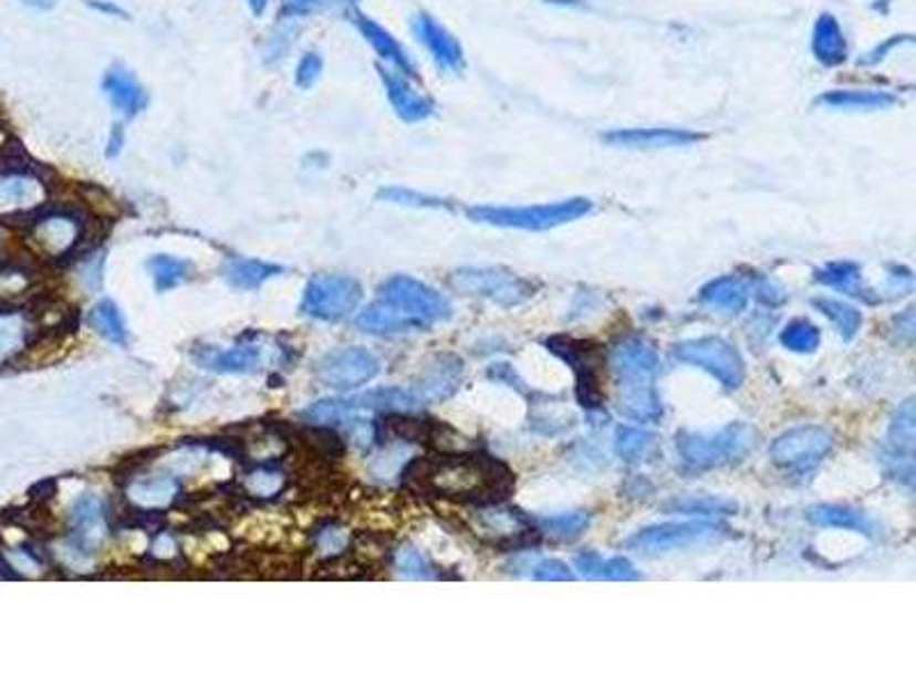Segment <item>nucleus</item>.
I'll return each instance as SVG.
<instances>
[{
  "mask_svg": "<svg viewBox=\"0 0 916 687\" xmlns=\"http://www.w3.org/2000/svg\"><path fill=\"white\" fill-rule=\"evenodd\" d=\"M530 575L539 582H571L575 580V573L569 569V564L560 560H539L534 562Z\"/></svg>",
  "mask_w": 916,
  "mask_h": 687,
  "instance_id": "obj_47",
  "label": "nucleus"
},
{
  "mask_svg": "<svg viewBox=\"0 0 916 687\" xmlns=\"http://www.w3.org/2000/svg\"><path fill=\"white\" fill-rule=\"evenodd\" d=\"M534 528L539 534L560 539V541H573L586 532L589 522H592V513L589 511H564V513H550V516H537L532 518Z\"/></svg>",
  "mask_w": 916,
  "mask_h": 687,
  "instance_id": "obj_34",
  "label": "nucleus"
},
{
  "mask_svg": "<svg viewBox=\"0 0 916 687\" xmlns=\"http://www.w3.org/2000/svg\"><path fill=\"white\" fill-rule=\"evenodd\" d=\"M898 104V96L885 90H832L815 100V106L832 111H885Z\"/></svg>",
  "mask_w": 916,
  "mask_h": 687,
  "instance_id": "obj_29",
  "label": "nucleus"
},
{
  "mask_svg": "<svg viewBox=\"0 0 916 687\" xmlns=\"http://www.w3.org/2000/svg\"><path fill=\"white\" fill-rule=\"evenodd\" d=\"M406 479L424 493L475 502L481 507L504 502L516 488V475L511 468L500 458L486 454L419 458L408 468Z\"/></svg>",
  "mask_w": 916,
  "mask_h": 687,
  "instance_id": "obj_1",
  "label": "nucleus"
},
{
  "mask_svg": "<svg viewBox=\"0 0 916 687\" xmlns=\"http://www.w3.org/2000/svg\"><path fill=\"white\" fill-rule=\"evenodd\" d=\"M10 562L14 564L17 571H23V573H38L40 571V564L35 562V558H30V552L14 550V552H10Z\"/></svg>",
  "mask_w": 916,
  "mask_h": 687,
  "instance_id": "obj_58",
  "label": "nucleus"
},
{
  "mask_svg": "<svg viewBox=\"0 0 916 687\" xmlns=\"http://www.w3.org/2000/svg\"><path fill=\"white\" fill-rule=\"evenodd\" d=\"M832 449L834 434L827 427L806 424V427H795L787 434H781L772 443L770 456L774 466H779L781 470L802 475L821 466Z\"/></svg>",
  "mask_w": 916,
  "mask_h": 687,
  "instance_id": "obj_11",
  "label": "nucleus"
},
{
  "mask_svg": "<svg viewBox=\"0 0 916 687\" xmlns=\"http://www.w3.org/2000/svg\"><path fill=\"white\" fill-rule=\"evenodd\" d=\"M806 520L815 528L825 530H845V532H857L864 537H875L877 525L875 520L847 504H815L806 511Z\"/></svg>",
  "mask_w": 916,
  "mask_h": 687,
  "instance_id": "obj_24",
  "label": "nucleus"
},
{
  "mask_svg": "<svg viewBox=\"0 0 916 687\" xmlns=\"http://www.w3.org/2000/svg\"><path fill=\"white\" fill-rule=\"evenodd\" d=\"M87 325L96 335L104 337L106 342H111L115 346H126L128 344V329L124 323L122 310L111 299L100 301L90 310Z\"/></svg>",
  "mask_w": 916,
  "mask_h": 687,
  "instance_id": "obj_33",
  "label": "nucleus"
},
{
  "mask_svg": "<svg viewBox=\"0 0 916 687\" xmlns=\"http://www.w3.org/2000/svg\"><path fill=\"white\" fill-rule=\"evenodd\" d=\"M914 399H907L898 406L889 421L887 447L882 464L892 479L912 488L914 486Z\"/></svg>",
  "mask_w": 916,
  "mask_h": 687,
  "instance_id": "obj_14",
  "label": "nucleus"
},
{
  "mask_svg": "<svg viewBox=\"0 0 916 687\" xmlns=\"http://www.w3.org/2000/svg\"><path fill=\"white\" fill-rule=\"evenodd\" d=\"M614 451L624 464H642L656 451V436L637 427H618L614 436Z\"/></svg>",
  "mask_w": 916,
  "mask_h": 687,
  "instance_id": "obj_38",
  "label": "nucleus"
},
{
  "mask_svg": "<svg viewBox=\"0 0 916 687\" xmlns=\"http://www.w3.org/2000/svg\"><path fill=\"white\" fill-rule=\"evenodd\" d=\"M357 0H282V14L287 19H301L333 8H355Z\"/></svg>",
  "mask_w": 916,
  "mask_h": 687,
  "instance_id": "obj_45",
  "label": "nucleus"
},
{
  "mask_svg": "<svg viewBox=\"0 0 916 687\" xmlns=\"http://www.w3.org/2000/svg\"><path fill=\"white\" fill-rule=\"evenodd\" d=\"M346 17L357 28L360 35L365 38V42L374 49V53L381 60H385L392 70L404 74L410 81L417 79V70H415L410 55L406 53V49L397 42V38L392 35L389 30H385L381 23H376L372 17H367L365 12H360L357 8H348Z\"/></svg>",
  "mask_w": 916,
  "mask_h": 687,
  "instance_id": "obj_18",
  "label": "nucleus"
},
{
  "mask_svg": "<svg viewBox=\"0 0 916 687\" xmlns=\"http://www.w3.org/2000/svg\"><path fill=\"white\" fill-rule=\"evenodd\" d=\"M175 496H177V481L166 475L138 479L128 486V500L145 509L166 507L175 500Z\"/></svg>",
  "mask_w": 916,
  "mask_h": 687,
  "instance_id": "obj_36",
  "label": "nucleus"
},
{
  "mask_svg": "<svg viewBox=\"0 0 916 687\" xmlns=\"http://www.w3.org/2000/svg\"><path fill=\"white\" fill-rule=\"evenodd\" d=\"M376 200L387 202V205H397V207H408V209H451L449 200H443V198H436V195H427L419 190L402 188V186L381 188L376 192Z\"/></svg>",
  "mask_w": 916,
  "mask_h": 687,
  "instance_id": "obj_40",
  "label": "nucleus"
},
{
  "mask_svg": "<svg viewBox=\"0 0 916 687\" xmlns=\"http://www.w3.org/2000/svg\"><path fill=\"white\" fill-rule=\"evenodd\" d=\"M360 301H363V284L351 275H314L303 291V314L319 321H342L348 319Z\"/></svg>",
  "mask_w": 916,
  "mask_h": 687,
  "instance_id": "obj_12",
  "label": "nucleus"
},
{
  "mask_svg": "<svg viewBox=\"0 0 916 687\" xmlns=\"http://www.w3.org/2000/svg\"><path fill=\"white\" fill-rule=\"evenodd\" d=\"M815 282H821L830 289L843 291L847 296L866 301V303H875L877 296H871V289L862 287V269L855 261H830L827 267L818 269L815 271Z\"/></svg>",
  "mask_w": 916,
  "mask_h": 687,
  "instance_id": "obj_32",
  "label": "nucleus"
},
{
  "mask_svg": "<svg viewBox=\"0 0 916 687\" xmlns=\"http://www.w3.org/2000/svg\"><path fill=\"white\" fill-rule=\"evenodd\" d=\"M601 140L616 149H674V147H693L706 140V136L693 128L635 126V128H612L601 136Z\"/></svg>",
  "mask_w": 916,
  "mask_h": 687,
  "instance_id": "obj_15",
  "label": "nucleus"
},
{
  "mask_svg": "<svg viewBox=\"0 0 916 687\" xmlns=\"http://www.w3.org/2000/svg\"><path fill=\"white\" fill-rule=\"evenodd\" d=\"M449 284L464 296H479L500 308H518L537 296V282L502 267H466L451 273Z\"/></svg>",
  "mask_w": 916,
  "mask_h": 687,
  "instance_id": "obj_6",
  "label": "nucleus"
},
{
  "mask_svg": "<svg viewBox=\"0 0 916 687\" xmlns=\"http://www.w3.org/2000/svg\"><path fill=\"white\" fill-rule=\"evenodd\" d=\"M727 534V528L717 520H680V522H660L635 532L624 545L637 554H667L685 548H695L708 541H715Z\"/></svg>",
  "mask_w": 916,
  "mask_h": 687,
  "instance_id": "obj_8",
  "label": "nucleus"
},
{
  "mask_svg": "<svg viewBox=\"0 0 916 687\" xmlns=\"http://www.w3.org/2000/svg\"><path fill=\"white\" fill-rule=\"evenodd\" d=\"M346 436L355 447L367 449L376 440V427L367 419H351L346 427Z\"/></svg>",
  "mask_w": 916,
  "mask_h": 687,
  "instance_id": "obj_52",
  "label": "nucleus"
},
{
  "mask_svg": "<svg viewBox=\"0 0 916 687\" xmlns=\"http://www.w3.org/2000/svg\"><path fill=\"white\" fill-rule=\"evenodd\" d=\"M413 32L419 40V44L429 51V55L438 64V70L447 74H461L466 70L464 46L458 44V40L451 35V32L443 23H438L431 14L427 12L415 14Z\"/></svg>",
  "mask_w": 916,
  "mask_h": 687,
  "instance_id": "obj_16",
  "label": "nucleus"
},
{
  "mask_svg": "<svg viewBox=\"0 0 916 687\" xmlns=\"http://www.w3.org/2000/svg\"><path fill=\"white\" fill-rule=\"evenodd\" d=\"M573 569L577 575L586 580H601V582H635L642 580V573L635 569V564L626 558H610L603 560L598 552H582L573 560Z\"/></svg>",
  "mask_w": 916,
  "mask_h": 687,
  "instance_id": "obj_30",
  "label": "nucleus"
},
{
  "mask_svg": "<svg viewBox=\"0 0 916 687\" xmlns=\"http://www.w3.org/2000/svg\"><path fill=\"white\" fill-rule=\"evenodd\" d=\"M667 513H680V516H690V518H704V520H719V518H727L733 516L738 511V504L733 500L727 498H712V496H704V498H683V500H672L663 507Z\"/></svg>",
  "mask_w": 916,
  "mask_h": 687,
  "instance_id": "obj_37",
  "label": "nucleus"
},
{
  "mask_svg": "<svg viewBox=\"0 0 916 687\" xmlns=\"http://www.w3.org/2000/svg\"><path fill=\"white\" fill-rule=\"evenodd\" d=\"M607 363L616 381V413L639 424L660 421L663 402L656 387L660 355L656 344L644 335H626L612 346Z\"/></svg>",
  "mask_w": 916,
  "mask_h": 687,
  "instance_id": "obj_2",
  "label": "nucleus"
},
{
  "mask_svg": "<svg viewBox=\"0 0 916 687\" xmlns=\"http://www.w3.org/2000/svg\"><path fill=\"white\" fill-rule=\"evenodd\" d=\"M314 372L323 385L348 392L374 381L381 374V360L365 346H348L323 355Z\"/></svg>",
  "mask_w": 916,
  "mask_h": 687,
  "instance_id": "obj_13",
  "label": "nucleus"
},
{
  "mask_svg": "<svg viewBox=\"0 0 916 687\" xmlns=\"http://www.w3.org/2000/svg\"><path fill=\"white\" fill-rule=\"evenodd\" d=\"M124 140H126L124 126H122V124H113L111 134H108V143H106V154H108V158H117V156L122 154V149H124Z\"/></svg>",
  "mask_w": 916,
  "mask_h": 687,
  "instance_id": "obj_57",
  "label": "nucleus"
},
{
  "mask_svg": "<svg viewBox=\"0 0 916 687\" xmlns=\"http://www.w3.org/2000/svg\"><path fill=\"white\" fill-rule=\"evenodd\" d=\"M779 342L783 348H789L793 353H802V355L815 353L818 348H821V331H818V325H813L806 319H795L781 331Z\"/></svg>",
  "mask_w": 916,
  "mask_h": 687,
  "instance_id": "obj_41",
  "label": "nucleus"
},
{
  "mask_svg": "<svg viewBox=\"0 0 916 687\" xmlns=\"http://www.w3.org/2000/svg\"><path fill=\"white\" fill-rule=\"evenodd\" d=\"M424 408L413 387H376L357 397L323 399L310 406L303 417L314 424L346 421L355 413H413Z\"/></svg>",
  "mask_w": 916,
  "mask_h": 687,
  "instance_id": "obj_7",
  "label": "nucleus"
},
{
  "mask_svg": "<svg viewBox=\"0 0 916 687\" xmlns=\"http://www.w3.org/2000/svg\"><path fill=\"white\" fill-rule=\"evenodd\" d=\"M892 333L894 340L898 344L912 346L914 344V335H916V321H914V308H907L905 312H901L894 323H892Z\"/></svg>",
  "mask_w": 916,
  "mask_h": 687,
  "instance_id": "obj_51",
  "label": "nucleus"
},
{
  "mask_svg": "<svg viewBox=\"0 0 916 687\" xmlns=\"http://www.w3.org/2000/svg\"><path fill=\"white\" fill-rule=\"evenodd\" d=\"M594 205L586 198H569L560 202L530 205V207H496L479 205L470 207L466 214L472 222L502 227V229H525V232H545V229L562 227L575 222L592 214Z\"/></svg>",
  "mask_w": 916,
  "mask_h": 687,
  "instance_id": "obj_5",
  "label": "nucleus"
},
{
  "mask_svg": "<svg viewBox=\"0 0 916 687\" xmlns=\"http://www.w3.org/2000/svg\"><path fill=\"white\" fill-rule=\"evenodd\" d=\"M348 543V532L346 530H323L316 539V545L321 550L323 558H333V554H340Z\"/></svg>",
  "mask_w": 916,
  "mask_h": 687,
  "instance_id": "obj_53",
  "label": "nucleus"
},
{
  "mask_svg": "<svg viewBox=\"0 0 916 687\" xmlns=\"http://www.w3.org/2000/svg\"><path fill=\"white\" fill-rule=\"evenodd\" d=\"M104 264H106V252H96L81 267V282L87 291H100L102 289V284H104Z\"/></svg>",
  "mask_w": 916,
  "mask_h": 687,
  "instance_id": "obj_49",
  "label": "nucleus"
},
{
  "mask_svg": "<svg viewBox=\"0 0 916 687\" xmlns=\"http://www.w3.org/2000/svg\"><path fill=\"white\" fill-rule=\"evenodd\" d=\"M909 42H912V38H909V35H896V38H892V40H887V42L877 44L871 53H866V58H862V60H860V64H877L879 60H885V58H887V53H892L896 46H901V44H909Z\"/></svg>",
  "mask_w": 916,
  "mask_h": 687,
  "instance_id": "obj_56",
  "label": "nucleus"
},
{
  "mask_svg": "<svg viewBox=\"0 0 916 687\" xmlns=\"http://www.w3.org/2000/svg\"><path fill=\"white\" fill-rule=\"evenodd\" d=\"M248 8H250L252 14L261 17V14L267 12V8H269V0H248Z\"/></svg>",
  "mask_w": 916,
  "mask_h": 687,
  "instance_id": "obj_62",
  "label": "nucleus"
},
{
  "mask_svg": "<svg viewBox=\"0 0 916 687\" xmlns=\"http://www.w3.org/2000/svg\"><path fill=\"white\" fill-rule=\"evenodd\" d=\"M175 550H177V545H175V539L170 534H160L154 543V554H158V558H170Z\"/></svg>",
  "mask_w": 916,
  "mask_h": 687,
  "instance_id": "obj_60",
  "label": "nucleus"
},
{
  "mask_svg": "<svg viewBox=\"0 0 916 687\" xmlns=\"http://www.w3.org/2000/svg\"><path fill=\"white\" fill-rule=\"evenodd\" d=\"M30 235L46 254L60 257L81 241V222L70 214H51L32 225Z\"/></svg>",
  "mask_w": 916,
  "mask_h": 687,
  "instance_id": "obj_23",
  "label": "nucleus"
},
{
  "mask_svg": "<svg viewBox=\"0 0 916 687\" xmlns=\"http://www.w3.org/2000/svg\"><path fill=\"white\" fill-rule=\"evenodd\" d=\"M404 456H406L404 445L383 447L378 454L369 458V464H367L369 477H374L376 481H389L392 477H397V472L404 466Z\"/></svg>",
  "mask_w": 916,
  "mask_h": 687,
  "instance_id": "obj_43",
  "label": "nucleus"
},
{
  "mask_svg": "<svg viewBox=\"0 0 916 687\" xmlns=\"http://www.w3.org/2000/svg\"><path fill=\"white\" fill-rule=\"evenodd\" d=\"M46 200V184L28 166L0 168V214L30 211Z\"/></svg>",
  "mask_w": 916,
  "mask_h": 687,
  "instance_id": "obj_17",
  "label": "nucleus"
},
{
  "mask_svg": "<svg viewBox=\"0 0 916 687\" xmlns=\"http://www.w3.org/2000/svg\"><path fill=\"white\" fill-rule=\"evenodd\" d=\"M102 90L104 94L111 100L113 108L122 115L134 119L138 117L145 108L149 96L145 92V87L138 83V79L131 74L122 64H113V67L104 74L102 79Z\"/></svg>",
  "mask_w": 916,
  "mask_h": 687,
  "instance_id": "obj_22",
  "label": "nucleus"
},
{
  "mask_svg": "<svg viewBox=\"0 0 916 687\" xmlns=\"http://www.w3.org/2000/svg\"><path fill=\"white\" fill-rule=\"evenodd\" d=\"M751 296V280L742 275H722L701 287L699 301L708 308L722 310L727 314H740L747 310Z\"/></svg>",
  "mask_w": 916,
  "mask_h": 687,
  "instance_id": "obj_25",
  "label": "nucleus"
},
{
  "mask_svg": "<svg viewBox=\"0 0 916 687\" xmlns=\"http://www.w3.org/2000/svg\"><path fill=\"white\" fill-rule=\"evenodd\" d=\"M19 3H23L25 8H32V10L46 12V10H53L58 6V0H19Z\"/></svg>",
  "mask_w": 916,
  "mask_h": 687,
  "instance_id": "obj_61",
  "label": "nucleus"
},
{
  "mask_svg": "<svg viewBox=\"0 0 916 687\" xmlns=\"http://www.w3.org/2000/svg\"><path fill=\"white\" fill-rule=\"evenodd\" d=\"M246 486L252 496L257 498H273L275 493H280L284 479L278 472H269V470H257L246 479Z\"/></svg>",
  "mask_w": 916,
  "mask_h": 687,
  "instance_id": "obj_46",
  "label": "nucleus"
},
{
  "mask_svg": "<svg viewBox=\"0 0 916 687\" xmlns=\"http://www.w3.org/2000/svg\"><path fill=\"white\" fill-rule=\"evenodd\" d=\"M376 70H378V76L383 81V87H385L389 106L395 108V113L404 122L417 124V122H424V119H429L434 115L436 104L429 100L427 94L417 92L410 85V79H406L404 74L395 72V70L383 67V64H381V67H376Z\"/></svg>",
  "mask_w": 916,
  "mask_h": 687,
  "instance_id": "obj_21",
  "label": "nucleus"
},
{
  "mask_svg": "<svg viewBox=\"0 0 916 687\" xmlns=\"http://www.w3.org/2000/svg\"><path fill=\"white\" fill-rule=\"evenodd\" d=\"M323 74V58L316 51H308L296 64V85L301 90H310Z\"/></svg>",
  "mask_w": 916,
  "mask_h": 687,
  "instance_id": "obj_48",
  "label": "nucleus"
},
{
  "mask_svg": "<svg viewBox=\"0 0 916 687\" xmlns=\"http://www.w3.org/2000/svg\"><path fill=\"white\" fill-rule=\"evenodd\" d=\"M759 434L745 421H731L715 431H680L676 436V449L687 470L704 472L740 464L754 451Z\"/></svg>",
  "mask_w": 916,
  "mask_h": 687,
  "instance_id": "obj_3",
  "label": "nucleus"
},
{
  "mask_svg": "<svg viewBox=\"0 0 916 687\" xmlns=\"http://www.w3.org/2000/svg\"><path fill=\"white\" fill-rule=\"evenodd\" d=\"M751 293H754V296L763 305H770V308H777V305H781L783 301H787V293H783V289L770 278H754V280H751Z\"/></svg>",
  "mask_w": 916,
  "mask_h": 687,
  "instance_id": "obj_50",
  "label": "nucleus"
},
{
  "mask_svg": "<svg viewBox=\"0 0 916 687\" xmlns=\"http://www.w3.org/2000/svg\"><path fill=\"white\" fill-rule=\"evenodd\" d=\"M282 273H284V267L269 264V261H261V259H248V257H229L222 261V267H220L222 280L237 291H254L264 282Z\"/></svg>",
  "mask_w": 916,
  "mask_h": 687,
  "instance_id": "obj_27",
  "label": "nucleus"
},
{
  "mask_svg": "<svg viewBox=\"0 0 916 687\" xmlns=\"http://www.w3.org/2000/svg\"><path fill=\"white\" fill-rule=\"evenodd\" d=\"M190 261L175 254H154L147 261V273L158 293H168L190 278Z\"/></svg>",
  "mask_w": 916,
  "mask_h": 687,
  "instance_id": "obj_35",
  "label": "nucleus"
},
{
  "mask_svg": "<svg viewBox=\"0 0 916 687\" xmlns=\"http://www.w3.org/2000/svg\"><path fill=\"white\" fill-rule=\"evenodd\" d=\"M811 51L813 58L823 64V67H839L847 60V42L843 35V28L839 19L830 12H823L815 19L811 32Z\"/></svg>",
  "mask_w": 916,
  "mask_h": 687,
  "instance_id": "obj_26",
  "label": "nucleus"
},
{
  "mask_svg": "<svg viewBox=\"0 0 916 687\" xmlns=\"http://www.w3.org/2000/svg\"><path fill=\"white\" fill-rule=\"evenodd\" d=\"M678 363L699 367L727 389H738L745 383V360L740 351L722 337L685 340L674 346Z\"/></svg>",
  "mask_w": 916,
  "mask_h": 687,
  "instance_id": "obj_10",
  "label": "nucleus"
},
{
  "mask_svg": "<svg viewBox=\"0 0 916 687\" xmlns=\"http://www.w3.org/2000/svg\"><path fill=\"white\" fill-rule=\"evenodd\" d=\"M192 360L200 367L216 374H250L264 365V348L254 342H241L237 346H198Z\"/></svg>",
  "mask_w": 916,
  "mask_h": 687,
  "instance_id": "obj_19",
  "label": "nucleus"
},
{
  "mask_svg": "<svg viewBox=\"0 0 916 687\" xmlns=\"http://www.w3.org/2000/svg\"><path fill=\"white\" fill-rule=\"evenodd\" d=\"M488 378L490 381H496V383H502V385H507V387H516L518 392H525V383H522L520 378H518V374L513 372V367L511 365H504V363H498V365H490L488 367Z\"/></svg>",
  "mask_w": 916,
  "mask_h": 687,
  "instance_id": "obj_55",
  "label": "nucleus"
},
{
  "mask_svg": "<svg viewBox=\"0 0 916 687\" xmlns=\"http://www.w3.org/2000/svg\"><path fill=\"white\" fill-rule=\"evenodd\" d=\"M72 522H74V530H76V543L83 545L85 550H94L96 545H102L106 539V522H104V502L87 493L81 496L74 507H72Z\"/></svg>",
  "mask_w": 916,
  "mask_h": 687,
  "instance_id": "obj_28",
  "label": "nucleus"
},
{
  "mask_svg": "<svg viewBox=\"0 0 916 687\" xmlns=\"http://www.w3.org/2000/svg\"><path fill=\"white\" fill-rule=\"evenodd\" d=\"M887 287L892 291V296H907V293H912V289H914L912 271L905 269V267H892Z\"/></svg>",
  "mask_w": 916,
  "mask_h": 687,
  "instance_id": "obj_54",
  "label": "nucleus"
},
{
  "mask_svg": "<svg viewBox=\"0 0 916 687\" xmlns=\"http://www.w3.org/2000/svg\"><path fill=\"white\" fill-rule=\"evenodd\" d=\"M395 566L402 577L406 580H436L438 571L436 566L424 558V554L415 545H404L397 550Z\"/></svg>",
  "mask_w": 916,
  "mask_h": 687,
  "instance_id": "obj_42",
  "label": "nucleus"
},
{
  "mask_svg": "<svg viewBox=\"0 0 916 687\" xmlns=\"http://www.w3.org/2000/svg\"><path fill=\"white\" fill-rule=\"evenodd\" d=\"M464 378V360L451 353L434 357V363L419 374V378L413 383L415 395L421 399L424 406L438 404L449 399L454 392L461 385Z\"/></svg>",
  "mask_w": 916,
  "mask_h": 687,
  "instance_id": "obj_20",
  "label": "nucleus"
},
{
  "mask_svg": "<svg viewBox=\"0 0 916 687\" xmlns=\"http://www.w3.org/2000/svg\"><path fill=\"white\" fill-rule=\"evenodd\" d=\"M378 296L385 305L395 308L408 319L421 323L427 329L429 323L449 321L454 310L443 293L421 280L410 275H392L378 287Z\"/></svg>",
  "mask_w": 916,
  "mask_h": 687,
  "instance_id": "obj_9",
  "label": "nucleus"
},
{
  "mask_svg": "<svg viewBox=\"0 0 916 687\" xmlns=\"http://www.w3.org/2000/svg\"><path fill=\"white\" fill-rule=\"evenodd\" d=\"M87 6L94 10V12H100V14H104V17H128L117 3H113V0H87Z\"/></svg>",
  "mask_w": 916,
  "mask_h": 687,
  "instance_id": "obj_59",
  "label": "nucleus"
},
{
  "mask_svg": "<svg viewBox=\"0 0 916 687\" xmlns=\"http://www.w3.org/2000/svg\"><path fill=\"white\" fill-rule=\"evenodd\" d=\"M25 342V319L21 314H0V363H6Z\"/></svg>",
  "mask_w": 916,
  "mask_h": 687,
  "instance_id": "obj_44",
  "label": "nucleus"
},
{
  "mask_svg": "<svg viewBox=\"0 0 916 687\" xmlns=\"http://www.w3.org/2000/svg\"><path fill=\"white\" fill-rule=\"evenodd\" d=\"M545 348L558 355L575 374V397L586 413H598L605 404V346L594 340H577L571 335H552Z\"/></svg>",
  "mask_w": 916,
  "mask_h": 687,
  "instance_id": "obj_4",
  "label": "nucleus"
},
{
  "mask_svg": "<svg viewBox=\"0 0 916 687\" xmlns=\"http://www.w3.org/2000/svg\"><path fill=\"white\" fill-rule=\"evenodd\" d=\"M813 308L821 314H825L836 325V331L843 340H853L862 331L864 316L857 308H853L850 303L821 296V299H813Z\"/></svg>",
  "mask_w": 916,
  "mask_h": 687,
  "instance_id": "obj_39",
  "label": "nucleus"
},
{
  "mask_svg": "<svg viewBox=\"0 0 916 687\" xmlns=\"http://www.w3.org/2000/svg\"><path fill=\"white\" fill-rule=\"evenodd\" d=\"M355 325L360 331L369 333V335H402V333H413V331L424 329L421 323L408 319L406 314L385 305L383 301L360 312L355 316Z\"/></svg>",
  "mask_w": 916,
  "mask_h": 687,
  "instance_id": "obj_31",
  "label": "nucleus"
}]
</instances>
